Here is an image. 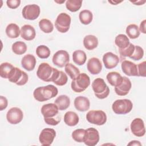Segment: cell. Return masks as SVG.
Wrapping results in <instances>:
<instances>
[{
	"instance_id": "2",
	"label": "cell",
	"mask_w": 146,
	"mask_h": 146,
	"mask_svg": "<svg viewBox=\"0 0 146 146\" xmlns=\"http://www.w3.org/2000/svg\"><path fill=\"white\" fill-rule=\"evenodd\" d=\"M59 74L58 70L52 67L47 63L40 64L36 71V75L39 79L46 82H54L58 78Z\"/></svg>"
},
{
	"instance_id": "6",
	"label": "cell",
	"mask_w": 146,
	"mask_h": 146,
	"mask_svg": "<svg viewBox=\"0 0 146 146\" xmlns=\"http://www.w3.org/2000/svg\"><path fill=\"white\" fill-rule=\"evenodd\" d=\"M133 108L132 102L127 99H117L115 100L112 105L113 111L118 115H125L131 111Z\"/></svg>"
},
{
	"instance_id": "41",
	"label": "cell",
	"mask_w": 146,
	"mask_h": 146,
	"mask_svg": "<svg viewBox=\"0 0 146 146\" xmlns=\"http://www.w3.org/2000/svg\"><path fill=\"white\" fill-rule=\"evenodd\" d=\"M68 80V78L67 75L63 71H59V74L58 78L53 82L56 85L59 86H62L65 85Z\"/></svg>"
},
{
	"instance_id": "4",
	"label": "cell",
	"mask_w": 146,
	"mask_h": 146,
	"mask_svg": "<svg viewBox=\"0 0 146 146\" xmlns=\"http://www.w3.org/2000/svg\"><path fill=\"white\" fill-rule=\"evenodd\" d=\"M92 88L96 97L100 99L106 98L110 94V88L102 78H96L92 83Z\"/></svg>"
},
{
	"instance_id": "15",
	"label": "cell",
	"mask_w": 146,
	"mask_h": 146,
	"mask_svg": "<svg viewBox=\"0 0 146 146\" xmlns=\"http://www.w3.org/2000/svg\"><path fill=\"white\" fill-rule=\"evenodd\" d=\"M131 131L137 137H142L145 133L144 123L140 118H135L131 122Z\"/></svg>"
},
{
	"instance_id": "46",
	"label": "cell",
	"mask_w": 146,
	"mask_h": 146,
	"mask_svg": "<svg viewBox=\"0 0 146 146\" xmlns=\"http://www.w3.org/2000/svg\"><path fill=\"white\" fill-rule=\"evenodd\" d=\"M128 145H141V144L137 140H132L128 144Z\"/></svg>"
},
{
	"instance_id": "11",
	"label": "cell",
	"mask_w": 146,
	"mask_h": 146,
	"mask_svg": "<svg viewBox=\"0 0 146 146\" xmlns=\"http://www.w3.org/2000/svg\"><path fill=\"white\" fill-rule=\"evenodd\" d=\"M56 136V132L52 128H46L42 130L39 140L40 144L44 146L50 145Z\"/></svg>"
},
{
	"instance_id": "37",
	"label": "cell",
	"mask_w": 146,
	"mask_h": 146,
	"mask_svg": "<svg viewBox=\"0 0 146 146\" xmlns=\"http://www.w3.org/2000/svg\"><path fill=\"white\" fill-rule=\"evenodd\" d=\"M36 54L37 56L41 59L48 58L51 54L50 50L45 45L38 46L36 49Z\"/></svg>"
},
{
	"instance_id": "8",
	"label": "cell",
	"mask_w": 146,
	"mask_h": 146,
	"mask_svg": "<svg viewBox=\"0 0 146 146\" xmlns=\"http://www.w3.org/2000/svg\"><path fill=\"white\" fill-rule=\"evenodd\" d=\"M71 17L66 13H60L55 22V26L57 30L61 33L67 32L71 24Z\"/></svg>"
},
{
	"instance_id": "16",
	"label": "cell",
	"mask_w": 146,
	"mask_h": 146,
	"mask_svg": "<svg viewBox=\"0 0 146 146\" xmlns=\"http://www.w3.org/2000/svg\"><path fill=\"white\" fill-rule=\"evenodd\" d=\"M119 61L118 56L111 52H106L103 56V62L107 69H112L116 67Z\"/></svg>"
},
{
	"instance_id": "27",
	"label": "cell",
	"mask_w": 146,
	"mask_h": 146,
	"mask_svg": "<svg viewBox=\"0 0 146 146\" xmlns=\"http://www.w3.org/2000/svg\"><path fill=\"white\" fill-rule=\"evenodd\" d=\"M79 121V116L75 112L68 111L64 115V121L68 126H75L78 124Z\"/></svg>"
},
{
	"instance_id": "26",
	"label": "cell",
	"mask_w": 146,
	"mask_h": 146,
	"mask_svg": "<svg viewBox=\"0 0 146 146\" xmlns=\"http://www.w3.org/2000/svg\"><path fill=\"white\" fill-rule=\"evenodd\" d=\"M54 103L56 105L59 110L64 111L69 107L70 99L67 95H61L55 99Z\"/></svg>"
},
{
	"instance_id": "18",
	"label": "cell",
	"mask_w": 146,
	"mask_h": 146,
	"mask_svg": "<svg viewBox=\"0 0 146 146\" xmlns=\"http://www.w3.org/2000/svg\"><path fill=\"white\" fill-rule=\"evenodd\" d=\"M88 71L92 75L99 74L102 70V64L100 60L96 57L90 58L87 64Z\"/></svg>"
},
{
	"instance_id": "38",
	"label": "cell",
	"mask_w": 146,
	"mask_h": 146,
	"mask_svg": "<svg viewBox=\"0 0 146 146\" xmlns=\"http://www.w3.org/2000/svg\"><path fill=\"white\" fill-rule=\"evenodd\" d=\"M86 129H77L74 130L72 133V139L76 142L82 143L84 141Z\"/></svg>"
},
{
	"instance_id": "10",
	"label": "cell",
	"mask_w": 146,
	"mask_h": 146,
	"mask_svg": "<svg viewBox=\"0 0 146 146\" xmlns=\"http://www.w3.org/2000/svg\"><path fill=\"white\" fill-rule=\"evenodd\" d=\"M100 136L98 131L94 128L86 129L83 143L88 146H95L99 141Z\"/></svg>"
},
{
	"instance_id": "36",
	"label": "cell",
	"mask_w": 146,
	"mask_h": 146,
	"mask_svg": "<svg viewBox=\"0 0 146 146\" xmlns=\"http://www.w3.org/2000/svg\"><path fill=\"white\" fill-rule=\"evenodd\" d=\"M82 1L81 0H68L66 3V8L71 12L78 11L82 6Z\"/></svg>"
},
{
	"instance_id": "42",
	"label": "cell",
	"mask_w": 146,
	"mask_h": 146,
	"mask_svg": "<svg viewBox=\"0 0 146 146\" xmlns=\"http://www.w3.org/2000/svg\"><path fill=\"white\" fill-rule=\"evenodd\" d=\"M145 64H146V62L144 61L137 65L138 76L145 77L146 76Z\"/></svg>"
},
{
	"instance_id": "39",
	"label": "cell",
	"mask_w": 146,
	"mask_h": 146,
	"mask_svg": "<svg viewBox=\"0 0 146 146\" xmlns=\"http://www.w3.org/2000/svg\"><path fill=\"white\" fill-rule=\"evenodd\" d=\"M135 46L133 44L130 43L128 45V46L124 48V49H122V50H120L119 49V54L120 55V56L121 58H125V57H130L133 51H134V50H135Z\"/></svg>"
},
{
	"instance_id": "34",
	"label": "cell",
	"mask_w": 146,
	"mask_h": 146,
	"mask_svg": "<svg viewBox=\"0 0 146 146\" xmlns=\"http://www.w3.org/2000/svg\"><path fill=\"white\" fill-rule=\"evenodd\" d=\"M128 36L131 39H136L140 35V32L139 30V27L135 24H131L128 25L125 30Z\"/></svg>"
},
{
	"instance_id": "30",
	"label": "cell",
	"mask_w": 146,
	"mask_h": 146,
	"mask_svg": "<svg viewBox=\"0 0 146 146\" xmlns=\"http://www.w3.org/2000/svg\"><path fill=\"white\" fill-rule=\"evenodd\" d=\"M115 43L119 47V49L122 50L127 48L130 43L129 38L124 34H119L115 39Z\"/></svg>"
},
{
	"instance_id": "14",
	"label": "cell",
	"mask_w": 146,
	"mask_h": 146,
	"mask_svg": "<svg viewBox=\"0 0 146 146\" xmlns=\"http://www.w3.org/2000/svg\"><path fill=\"white\" fill-rule=\"evenodd\" d=\"M23 117V112L18 107L11 108L6 113L7 120L11 124H17L19 123L22 120Z\"/></svg>"
},
{
	"instance_id": "47",
	"label": "cell",
	"mask_w": 146,
	"mask_h": 146,
	"mask_svg": "<svg viewBox=\"0 0 146 146\" xmlns=\"http://www.w3.org/2000/svg\"><path fill=\"white\" fill-rule=\"evenodd\" d=\"M132 3H134L136 5H142L145 2V1H131Z\"/></svg>"
},
{
	"instance_id": "29",
	"label": "cell",
	"mask_w": 146,
	"mask_h": 146,
	"mask_svg": "<svg viewBox=\"0 0 146 146\" xmlns=\"http://www.w3.org/2000/svg\"><path fill=\"white\" fill-rule=\"evenodd\" d=\"M87 59V55L84 51L81 50H78L74 51L72 54V60L74 62L79 65H83Z\"/></svg>"
},
{
	"instance_id": "5",
	"label": "cell",
	"mask_w": 146,
	"mask_h": 146,
	"mask_svg": "<svg viewBox=\"0 0 146 146\" xmlns=\"http://www.w3.org/2000/svg\"><path fill=\"white\" fill-rule=\"evenodd\" d=\"M90 84V78L85 73H80L75 79L72 80L71 87L75 92H82L86 90Z\"/></svg>"
},
{
	"instance_id": "7",
	"label": "cell",
	"mask_w": 146,
	"mask_h": 146,
	"mask_svg": "<svg viewBox=\"0 0 146 146\" xmlns=\"http://www.w3.org/2000/svg\"><path fill=\"white\" fill-rule=\"evenodd\" d=\"M87 120L93 124L102 125L107 121L106 113L102 110H91L86 115Z\"/></svg>"
},
{
	"instance_id": "40",
	"label": "cell",
	"mask_w": 146,
	"mask_h": 146,
	"mask_svg": "<svg viewBox=\"0 0 146 146\" xmlns=\"http://www.w3.org/2000/svg\"><path fill=\"white\" fill-rule=\"evenodd\" d=\"M144 56V50L139 46H135V50L132 55L129 57L134 60H139Z\"/></svg>"
},
{
	"instance_id": "21",
	"label": "cell",
	"mask_w": 146,
	"mask_h": 146,
	"mask_svg": "<svg viewBox=\"0 0 146 146\" xmlns=\"http://www.w3.org/2000/svg\"><path fill=\"white\" fill-rule=\"evenodd\" d=\"M21 36L26 40H32L36 36L35 30L30 25H23L21 29Z\"/></svg>"
},
{
	"instance_id": "48",
	"label": "cell",
	"mask_w": 146,
	"mask_h": 146,
	"mask_svg": "<svg viewBox=\"0 0 146 146\" xmlns=\"http://www.w3.org/2000/svg\"><path fill=\"white\" fill-rule=\"evenodd\" d=\"M122 1H120V2H119V1H108V2L109 3H111L112 5H116L117 4H118V3H120V2H121Z\"/></svg>"
},
{
	"instance_id": "31",
	"label": "cell",
	"mask_w": 146,
	"mask_h": 146,
	"mask_svg": "<svg viewBox=\"0 0 146 146\" xmlns=\"http://www.w3.org/2000/svg\"><path fill=\"white\" fill-rule=\"evenodd\" d=\"M79 18L82 24L87 25L91 23L93 19V15L91 11L88 10H83L80 12Z\"/></svg>"
},
{
	"instance_id": "32",
	"label": "cell",
	"mask_w": 146,
	"mask_h": 146,
	"mask_svg": "<svg viewBox=\"0 0 146 146\" xmlns=\"http://www.w3.org/2000/svg\"><path fill=\"white\" fill-rule=\"evenodd\" d=\"M64 70L72 80L76 79L80 74L79 70L72 63H67L64 66Z\"/></svg>"
},
{
	"instance_id": "19",
	"label": "cell",
	"mask_w": 146,
	"mask_h": 146,
	"mask_svg": "<svg viewBox=\"0 0 146 146\" xmlns=\"http://www.w3.org/2000/svg\"><path fill=\"white\" fill-rule=\"evenodd\" d=\"M123 79L121 84L117 87H115V91L116 94L119 96H125L127 95L132 87L131 82L129 78L123 76Z\"/></svg>"
},
{
	"instance_id": "22",
	"label": "cell",
	"mask_w": 146,
	"mask_h": 146,
	"mask_svg": "<svg viewBox=\"0 0 146 146\" xmlns=\"http://www.w3.org/2000/svg\"><path fill=\"white\" fill-rule=\"evenodd\" d=\"M35 57L30 54L25 55L22 59L21 65L23 68L28 71L33 70L36 65Z\"/></svg>"
},
{
	"instance_id": "13",
	"label": "cell",
	"mask_w": 146,
	"mask_h": 146,
	"mask_svg": "<svg viewBox=\"0 0 146 146\" xmlns=\"http://www.w3.org/2000/svg\"><path fill=\"white\" fill-rule=\"evenodd\" d=\"M52 63L59 67H63L70 61V56L67 51L60 50L56 52L52 56Z\"/></svg>"
},
{
	"instance_id": "35",
	"label": "cell",
	"mask_w": 146,
	"mask_h": 146,
	"mask_svg": "<svg viewBox=\"0 0 146 146\" xmlns=\"http://www.w3.org/2000/svg\"><path fill=\"white\" fill-rule=\"evenodd\" d=\"M40 29L44 33H50L54 30L52 23L47 19H42L39 22Z\"/></svg>"
},
{
	"instance_id": "44",
	"label": "cell",
	"mask_w": 146,
	"mask_h": 146,
	"mask_svg": "<svg viewBox=\"0 0 146 146\" xmlns=\"http://www.w3.org/2000/svg\"><path fill=\"white\" fill-rule=\"evenodd\" d=\"M8 105V101L7 99L3 96H0V111H3L4 109H5Z\"/></svg>"
},
{
	"instance_id": "45",
	"label": "cell",
	"mask_w": 146,
	"mask_h": 146,
	"mask_svg": "<svg viewBox=\"0 0 146 146\" xmlns=\"http://www.w3.org/2000/svg\"><path fill=\"white\" fill-rule=\"evenodd\" d=\"M145 24H146V20H143L140 25V27L139 28V30L140 32H141L143 34L146 33V29H145Z\"/></svg>"
},
{
	"instance_id": "17",
	"label": "cell",
	"mask_w": 146,
	"mask_h": 146,
	"mask_svg": "<svg viewBox=\"0 0 146 146\" xmlns=\"http://www.w3.org/2000/svg\"><path fill=\"white\" fill-rule=\"evenodd\" d=\"M122 71L128 76H138L137 65L129 60H123L121 64Z\"/></svg>"
},
{
	"instance_id": "3",
	"label": "cell",
	"mask_w": 146,
	"mask_h": 146,
	"mask_svg": "<svg viewBox=\"0 0 146 146\" xmlns=\"http://www.w3.org/2000/svg\"><path fill=\"white\" fill-rule=\"evenodd\" d=\"M58 90L56 87L52 84H48L35 88L33 92V96L35 100L42 102L54 98L58 95Z\"/></svg>"
},
{
	"instance_id": "28",
	"label": "cell",
	"mask_w": 146,
	"mask_h": 146,
	"mask_svg": "<svg viewBox=\"0 0 146 146\" xmlns=\"http://www.w3.org/2000/svg\"><path fill=\"white\" fill-rule=\"evenodd\" d=\"M7 36L10 38H17L21 34L19 27L15 23H10L6 28L5 30Z\"/></svg>"
},
{
	"instance_id": "20",
	"label": "cell",
	"mask_w": 146,
	"mask_h": 146,
	"mask_svg": "<svg viewBox=\"0 0 146 146\" xmlns=\"http://www.w3.org/2000/svg\"><path fill=\"white\" fill-rule=\"evenodd\" d=\"M74 106L75 108L80 112H84L87 111L90 107V100L85 96H79L74 100Z\"/></svg>"
},
{
	"instance_id": "33",
	"label": "cell",
	"mask_w": 146,
	"mask_h": 146,
	"mask_svg": "<svg viewBox=\"0 0 146 146\" xmlns=\"http://www.w3.org/2000/svg\"><path fill=\"white\" fill-rule=\"evenodd\" d=\"M27 46L23 42L17 41L12 45V51L17 55H22L26 52Z\"/></svg>"
},
{
	"instance_id": "12",
	"label": "cell",
	"mask_w": 146,
	"mask_h": 146,
	"mask_svg": "<svg viewBox=\"0 0 146 146\" xmlns=\"http://www.w3.org/2000/svg\"><path fill=\"white\" fill-rule=\"evenodd\" d=\"M28 80V75L18 67H15L11 76L9 79L10 82L15 83L18 86L25 85L27 83Z\"/></svg>"
},
{
	"instance_id": "43",
	"label": "cell",
	"mask_w": 146,
	"mask_h": 146,
	"mask_svg": "<svg viewBox=\"0 0 146 146\" xmlns=\"http://www.w3.org/2000/svg\"><path fill=\"white\" fill-rule=\"evenodd\" d=\"M7 6L13 9H15L19 6L21 4V1L20 0H7L6 1Z\"/></svg>"
},
{
	"instance_id": "1",
	"label": "cell",
	"mask_w": 146,
	"mask_h": 146,
	"mask_svg": "<svg viewBox=\"0 0 146 146\" xmlns=\"http://www.w3.org/2000/svg\"><path fill=\"white\" fill-rule=\"evenodd\" d=\"M41 113L45 123L50 125H56L61 121L59 109L55 103H48L42 106Z\"/></svg>"
},
{
	"instance_id": "9",
	"label": "cell",
	"mask_w": 146,
	"mask_h": 146,
	"mask_svg": "<svg viewBox=\"0 0 146 146\" xmlns=\"http://www.w3.org/2000/svg\"><path fill=\"white\" fill-rule=\"evenodd\" d=\"M40 13V7L36 4L26 5L23 8L22 11L23 17L25 19L30 21L36 19L39 16Z\"/></svg>"
},
{
	"instance_id": "25",
	"label": "cell",
	"mask_w": 146,
	"mask_h": 146,
	"mask_svg": "<svg viewBox=\"0 0 146 146\" xmlns=\"http://www.w3.org/2000/svg\"><path fill=\"white\" fill-rule=\"evenodd\" d=\"M83 45L88 50H92L97 47L98 39L93 35H87L83 39Z\"/></svg>"
},
{
	"instance_id": "23",
	"label": "cell",
	"mask_w": 146,
	"mask_h": 146,
	"mask_svg": "<svg viewBox=\"0 0 146 146\" xmlns=\"http://www.w3.org/2000/svg\"><path fill=\"white\" fill-rule=\"evenodd\" d=\"M15 67L8 62L1 63L0 66V76L2 78L9 79L11 76Z\"/></svg>"
},
{
	"instance_id": "24",
	"label": "cell",
	"mask_w": 146,
	"mask_h": 146,
	"mask_svg": "<svg viewBox=\"0 0 146 146\" xmlns=\"http://www.w3.org/2000/svg\"><path fill=\"white\" fill-rule=\"evenodd\" d=\"M106 78L108 83L113 87H117L121 84L123 79V77L119 72L115 71L108 73Z\"/></svg>"
}]
</instances>
